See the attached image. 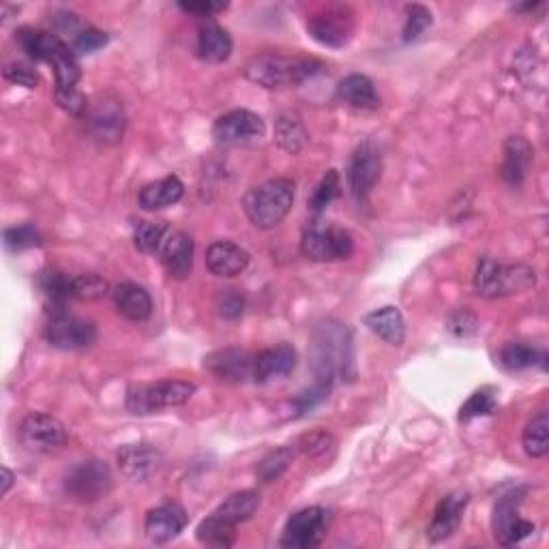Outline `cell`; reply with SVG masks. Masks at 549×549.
Instances as JSON below:
<instances>
[{
	"label": "cell",
	"instance_id": "cell-1",
	"mask_svg": "<svg viewBox=\"0 0 549 549\" xmlns=\"http://www.w3.org/2000/svg\"><path fill=\"white\" fill-rule=\"evenodd\" d=\"M322 69L324 65L318 58L266 52L251 58L243 73L249 82H254L262 88H269V91H279V88L301 86Z\"/></svg>",
	"mask_w": 549,
	"mask_h": 549
},
{
	"label": "cell",
	"instance_id": "cell-2",
	"mask_svg": "<svg viewBox=\"0 0 549 549\" xmlns=\"http://www.w3.org/2000/svg\"><path fill=\"white\" fill-rule=\"evenodd\" d=\"M294 206V183L290 178H273L247 191L243 209L247 219L260 230H273L288 217Z\"/></svg>",
	"mask_w": 549,
	"mask_h": 549
},
{
	"label": "cell",
	"instance_id": "cell-3",
	"mask_svg": "<svg viewBox=\"0 0 549 549\" xmlns=\"http://www.w3.org/2000/svg\"><path fill=\"white\" fill-rule=\"evenodd\" d=\"M537 284V275L526 264H500L492 258H481L474 271V290L483 299L522 294Z\"/></svg>",
	"mask_w": 549,
	"mask_h": 549
},
{
	"label": "cell",
	"instance_id": "cell-4",
	"mask_svg": "<svg viewBox=\"0 0 549 549\" xmlns=\"http://www.w3.org/2000/svg\"><path fill=\"white\" fill-rule=\"evenodd\" d=\"M316 378L335 382L337 376H348L352 369V339L346 324L329 320L320 324L316 333Z\"/></svg>",
	"mask_w": 549,
	"mask_h": 549
},
{
	"label": "cell",
	"instance_id": "cell-5",
	"mask_svg": "<svg viewBox=\"0 0 549 549\" xmlns=\"http://www.w3.org/2000/svg\"><path fill=\"white\" fill-rule=\"evenodd\" d=\"M196 395V384L187 380H159L151 384H138L127 391L125 408L138 417L155 414L168 408L185 406Z\"/></svg>",
	"mask_w": 549,
	"mask_h": 549
},
{
	"label": "cell",
	"instance_id": "cell-6",
	"mask_svg": "<svg viewBox=\"0 0 549 549\" xmlns=\"http://www.w3.org/2000/svg\"><path fill=\"white\" fill-rule=\"evenodd\" d=\"M303 256L314 262L348 260L354 251L352 234L337 226L311 224L301 239Z\"/></svg>",
	"mask_w": 549,
	"mask_h": 549
},
{
	"label": "cell",
	"instance_id": "cell-7",
	"mask_svg": "<svg viewBox=\"0 0 549 549\" xmlns=\"http://www.w3.org/2000/svg\"><path fill=\"white\" fill-rule=\"evenodd\" d=\"M46 339L52 348L76 352L95 344L97 326L93 320L69 314L67 309H56L46 324Z\"/></svg>",
	"mask_w": 549,
	"mask_h": 549
},
{
	"label": "cell",
	"instance_id": "cell-8",
	"mask_svg": "<svg viewBox=\"0 0 549 549\" xmlns=\"http://www.w3.org/2000/svg\"><path fill=\"white\" fill-rule=\"evenodd\" d=\"M331 515L324 507H307L296 511L281 532V547L288 549H314L322 545L329 530Z\"/></svg>",
	"mask_w": 549,
	"mask_h": 549
},
{
	"label": "cell",
	"instance_id": "cell-9",
	"mask_svg": "<svg viewBox=\"0 0 549 549\" xmlns=\"http://www.w3.org/2000/svg\"><path fill=\"white\" fill-rule=\"evenodd\" d=\"M112 470L101 459H86V462L71 468L65 479V492L78 502H97L108 496L112 489Z\"/></svg>",
	"mask_w": 549,
	"mask_h": 549
},
{
	"label": "cell",
	"instance_id": "cell-10",
	"mask_svg": "<svg viewBox=\"0 0 549 549\" xmlns=\"http://www.w3.org/2000/svg\"><path fill=\"white\" fill-rule=\"evenodd\" d=\"M352 11L344 5H329L320 11L307 22V31L311 39L318 41L320 46L326 48H344L352 39L354 33V20Z\"/></svg>",
	"mask_w": 549,
	"mask_h": 549
},
{
	"label": "cell",
	"instance_id": "cell-11",
	"mask_svg": "<svg viewBox=\"0 0 549 549\" xmlns=\"http://www.w3.org/2000/svg\"><path fill=\"white\" fill-rule=\"evenodd\" d=\"M67 440V427L52 414L31 412L20 423V442L33 453H52Z\"/></svg>",
	"mask_w": 549,
	"mask_h": 549
},
{
	"label": "cell",
	"instance_id": "cell-12",
	"mask_svg": "<svg viewBox=\"0 0 549 549\" xmlns=\"http://www.w3.org/2000/svg\"><path fill=\"white\" fill-rule=\"evenodd\" d=\"M382 174V157L378 148L372 142H363L361 146L354 148L350 155L348 170H346V181L350 194L356 200H365L372 194L376 183L380 181Z\"/></svg>",
	"mask_w": 549,
	"mask_h": 549
},
{
	"label": "cell",
	"instance_id": "cell-13",
	"mask_svg": "<svg viewBox=\"0 0 549 549\" xmlns=\"http://www.w3.org/2000/svg\"><path fill=\"white\" fill-rule=\"evenodd\" d=\"M519 504H522V492H511L498 498L494 515H492V526H494V537L502 547L517 545L534 532V524L519 515Z\"/></svg>",
	"mask_w": 549,
	"mask_h": 549
},
{
	"label": "cell",
	"instance_id": "cell-14",
	"mask_svg": "<svg viewBox=\"0 0 549 549\" xmlns=\"http://www.w3.org/2000/svg\"><path fill=\"white\" fill-rule=\"evenodd\" d=\"M266 133L262 116L251 110H232L221 114L213 125V138L219 144H245L251 140H260Z\"/></svg>",
	"mask_w": 549,
	"mask_h": 549
},
{
	"label": "cell",
	"instance_id": "cell-15",
	"mask_svg": "<svg viewBox=\"0 0 549 549\" xmlns=\"http://www.w3.org/2000/svg\"><path fill=\"white\" fill-rule=\"evenodd\" d=\"M86 123L93 136L106 144H114L123 140L125 131V110L121 101L112 97H99L97 101H91L86 112Z\"/></svg>",
	"mask_w": 549,
	"mask_h": 549
},
{
	"label": "cell",
	"instance_id": "cell-16",
	"mask_svg": "<svg viewBox=\"0 0 549 549\" xmlns=\"http://www.w3.org/2000/svg\"><path fill=\"white\" fill-rule=\"evenodd\" d=\"M116 462L127 479L142 483L159 472V468L163 466V455L159 449L153 447V444L133 442V444H123V447L118 449Z\"/></svg>",
	"mask_w": 549,
	"mask_h": 549
},
{
	"label": "cell",
	"instance_id": "cell-17",
	"mask_svg": "<svg viewBox=\"0 0 549 549\" xmlns=\"http://www.w3.org/2000/svg\"><path fill=\"white\" fill-rule=\"evenodd\" d=\"M256 354L241 348H224L204 356V367L224 382H247L254 380Z\"/></svg>",
	"mask_w": 549,
	"mask_h": 549
},
{
	"label": "cell",
	"instance_id": "cell-18",
	"mask_svg": "<svg viewBox=\"0 0 549 549\" xmlns=\"http://www.w3.org/2000/svg\"><path fill=\"white\" fill-rule=\"evenodd\" d=\"M157 256L170 277L187 279L191 275V269H194V239L183 230L170 228Z\"/></svg>",
	"mask_w": 549,
	"mask_h": 549
},
{
	"label": "cell",
	"instance_id": "cell-19",
	"mask_svg": "<svg viewBox=\"0 0 549 549\" xmlns=\"http://www.w3.org/2000/svg\"><path fill=\"white\" fill-rule=\"evenodd\" d=\"M468 502H470L468 492H451L444 496L434 511L432 524L427 528V539L432 543H440L444 539L453 537L459 524H462Z\"/></svg>",
	"mask_w": 549,
	"mask_h": 549
},
{
	"label": "cell",
	"instance_id": "cell-20",
	"mask_svg": "<svg viewBox=\"0 0 549 549\" xmlns=\"http://www.w3.org/2000/svg\"><path fill=\"white\" fill-rule=\"evenodd\" d=\"M189 522L187 511L176 502H163L146 513L144 530L153 543H168L185 530Z\"/></svg>",
	"mask_w": 549,
	"mask_h": 549
},
{
	"label": "cell",
	"instance_id": "cell-21",
	"mask_svg": "<svg viewBox=\"0 0 549 549\" xmlns=\"http://www.w3.org/2000/svg\"><path fill=\"white\" fill-rule=\"evenodd\" d=\"M296 363H299V354L290 344H279L275 348L262 350L256 354L254 361V382L264 384L277 378H286L294 372Z\"/></svg>",
	"mask_w": 549,
	"mask_h": 549
},
{
	"label": "cell",
	"instance_id": "cell-22",
	"mask_svg": "<svg viewBox=\"0 0 549 549\" xmlns=\"http://www.w3.org/2000/svg\"><path fill=\"white\" fill-rule=\"evenodd\" d=\"M232 37L213 20H202L198 26V35H196V54L200 61L211 63V65H221L226 63L232 56Z\"/></svg>",
	"mask_w": 549,
	"mask_h": 549
},
{
	"label": "cell",
	"instance_id": "cell-23",
	"mask_svg": "<svg viewBox=\"0 0 549 549\" xmlns=\"http://www.w3.org/2000/svg\"><path fill=\"white\" fill-rule=\"evenodd\" d=\"M206 269L215 277H236L249 266V254L232 241H215L206 249Z\"/></svg>",
	"mask_w": 549,
	"mask_h": 549
},
{
	"label": "cell",
	"instance_id": "cell-24",
	"mask_svg": "<svg viewBox=\"0 0 549 549\" xmlns=\"http://www.w3.org/2000/svg\"><path fill=\"white\" fill-rule=\"evenodd\" d=\"M532 159H534V151H532V144L526 138L511 136L504 140V161L500 168L502 181L511 187L522 185L528 176Z\"/></svg>",
	"mask_w": 549,
	"mask_h": 549
},
{
	"label": "cell",
	"instance_id": "cell-25",
	"mask_svg": "<svg viewBox=\"0 0 549 549\" xmlns=\"http://www.w3.org/2000/svg\"><path fill=\"white\" fill-rule=\"evenodd\" d=\"M114 307L118 314L131 322H144L151 318L153 314V299L148 294L146 288L131 284V281H125V284H118L112 292Z\"/></svg>",
	"mask_w": 549,
	"mask_h": 549
},
{
	"label": "cell",
	"instance_id": "cell-26",
	"mask_svg": "<svg viewBox=\"0 0 549 549\" xmlns=\"http://www.w3.org/2000/svg\"><path fill=\"white\" fill-rule=\"evenodd\" d=\"M337 101L346 103L356 110H376L380 108V95L376 91L374 82L363 73H350L344 80L337 84L335 91Z\"/></svg>",
	"mask_w": 549,
	"mask_h": 549
},
{
	"label": "cell",
	"instance_id": "cell-27",
	"mask_svg": "<svg viewBox=\"0 0 549 549\" xmlns=\"http://www.w3.org/2000/svg\"><path fill=\"white\" fill-rule=\"evenodd\" d=\"M185 185L178 176L170 174L166 178H159L155 183H148L140 189L138 202L144 211H161L174 206L183 200Z\"/></svg>",
	"mask_w": 549,
	"mask_h": 549
},
{
	"label": "cell",
	"instance_id": "cell-28",
	"mask_svg": "<svg viewBox=\"0 0 549 549\" xmlns=\"http://www.w3.org/2000/svg\"><path fill=\"white\" fill-rule=\"evenodd\" d=\"M363 322L369 331L387 341V344H391V346H402L406 341L404 316H402V311L393 305L369 311V314L363 318Z\"/></svg>",
	"mask_w": 549,
	"mask_h": 549
},
{
	"label": "cell",
	"instance_id": "cell-29",
	"mask_svg": "<svg viewBox=\"0 0 549 549\" xmlns=\"http://www.w3.org/2000/svg\"><path fill=\"white\" fill-rule=\"evenodd\" d=\"M258 509H260V494L254 492V489H243V492H236L221 502L213 511V515L224 519V522L230 526H239L247 522V519L254 517Z\"/></svg>",
	"mask_w": 549,
	"mask_h": 549
},
{
	"label": "cell",
	"instance_id": "cell-30",
	"mask_svg": "<svg viewBox=\"0 0 549 549\" xmlns=\"http://www.w3.org/2000/svg\"><path fill=\"white\" fill-rule=\"evenodd\" d=\"M524 451L528 457L541 459L549 453V414L545 410L537 412L524 427L522 436Z\"/></svg>",
	"mask_w": 549,
	"mask_h": 549
},
{
	"label": "cell",
	"instance_id": "cell-31",
	"mask_svg": "<svg viewBox=\"0 0 549 549\" xmlns=\"http://www.w3.org/2000/svg\"><path fill=\"white\" fill-rule=\"evenodd\" d=\"M541 359V352L530 344H524V341H511L500 352V363L509 372H524V369L539 365Z\"/></svg>",
	"mask_w": 549,
	"mask_h": 549
},
{
	"label": "cell",
	"instance_id": "cell-32",
	"mask_svg": "<svg viewBox=\"0 0 549 549\" xmlns=\"http://www.w3.org/2000/svg\"><path fill=\"white\" fill-rule=\"evenodd\" d=\"M196 537L200 543L211 545V547H232L236 541V526L226 524L224 519H219L217 515L211 513L198 526Z\"/></svg>",
	"mask_w": 549,
	"mask_h": 549
},
{
	"label": "cell",
	"instance_id": "cell-33",
	"mask_svg": "<svg viewBox=\"0 0 549 549\" xmlns=\"http://www.w3.org/2000/svg\"><path fill=\"white\" fill-rule=\"evenodd\" d=\"M170 232V226L163 224V221H138L136 228H133V245L142 254H155Z\"/></svg>",
	"mask_w": 549,
	"mask_h": 549
},
{
	"label": "cell",
	"instance_id": "cell-34",
	"mask_svg": "<svg viewBox=\"0 0 549 549\" xmlns=\"http://www.w3.org/2000/svg\"><path fill=\"white\" fill-rule=\"evenodd\" d=\"M275 140L281 148H284V151L299 153L307 140V133L303 129V123L299 121V116L294 114L279 116V121L275 125Z\"/></svg>",
	"mask_w": 549,
	"mask_h": 549
},
{
	"label": "cell",
	"instance_id": "cell-35",
	"mask_svg": "<svg viewBox=\"0 0 549 549\" xmlns=\"http://www.w3.org/2000/svg\"><path fill=\"white\" fill-rule=\"evenodd\" d=\"M339 191H341V176L337 170H329L320 178L316 189L311 191L309 202H307L309 211L316 215L324 213L333 204V200L339 196Z\"/></svg>",
	"mask_w": 549,
	"mask_h": 549
},
{
	"label": "cell",
	"instance_id": "cell-36",
	"mask_svg": "<svg viewBox=\"0 0 549 549\" xmlns=\"http://www.w3.org/2000/svg\"><path fill=\"white\" fill-rule=\"evenodd\" d=\"M294 455H296V451L292 447H279V449H275L271 453H266L260 459V464L256 468L258 479L262 483L277 481L281 477V474H284L290 468Z\"/></svg>",
	"mask_w": 549,
	"mask_h": 549
},
{
	"label": "cell",
	"instance_id": "cell-37",
	"mask_svg": "<svg viewBox=\"0 0 549 549\" xmlns=\"http://www.w3.org/2000/svg\"><path fill=\"white\" fill-rule=\"evenodd\" d=\"M296 453H301L309 459H329L335 453V438L329 432H309L303 434L292 447Z\"/></svg>",
	"mask_w": 549,
	"mask_h": 549
},
{
	"label": "cell",
	"instance_id": "cell-38",
	"mask_svg": "<svg viewBox=\"0 0 549 549\" xmlns=\"http://www.w3.org/2000/svg\"><path fill=\"white\" fill-rule=\"evenodd\" d=\"M108 292V281L97 273L71 275V301H97Z\"/></svg>",
	"mask_w": 549,
	"mask_h": 549
},
{
	"label": "cell",
	"instance_id": "cell-39",
	"mask_svg": "<svg viewBox=\"0 0 549 549\" xmlns=\"http://www.w3.org/2000/svg\"><path fill=\"white\" fill-rule=\"evenodd\" d=\"M498 408L496 395L492 389H481L468 397V402L459 408V421H472L479 417H489Z\"/></svg>",
	"mask_w": 549,
	"mask_h": 549
},
{
	"label": "cell",
	"instance_id": "cell-40",
	"mask_svg": "<svg viewBox=\"0 0 549 549\" xmlns=\"http://www.w3.org/2000/svg\"><path fill=\"white\" fill-rule=\"evenodd\" d=\"M43 245V236L33 224H22L5 230V247L9 251H24Z\"/></svg>",
	"mask_w": 549,
	"mask_h": 549
},
{
	"label": "cell",
	"instance_id": "cell-41",
	"mask_svg": "<svg viewBox=\"0 0 549 549\" xmlns=\"http://www.w3.org/2000/svg\"><path fill=\"white\" fill-rule=\"evenodd\" d=\"M331 387H333V382H331V380L316 378L314 387L307 389L305 393H301L299 397L294 399V412H296V417H303V414L311 412L318 404H322L324 399L329 397Z\"/></svg>",
	"mask_w": 549,
	"mask_h": 549
},
{
	"label": "cell",
	"instance_id": "cell-42",
	"mask_svg": "<svg viewBox=\"0 0 549 549\" xmlns=\"http://www.w3.org/2000/svg\"><path fill=\"white\" fill-rule=\"evenodd\" d=\"M432 11L423 5H408L406 7V24H404V41L410 43L419 39L429 26H432Z\"/></svg>",
	"mask_w": 549,
	"mask_h": 549
},
{
	"label": "cell",
	"instance_id": "cell-43",
	"mask_svg": "<svg viewBox=\"0 0 549 549\" xmlns=\"http://www.w3.org/2000/svg\"><path fill=\"white\" fill-rule=\"evenodd\" d=\"M108 41H110L108 33L99 31V28H82V31L71 39V50L76 52V56L93 54L106 46Z\"/></svg>",
	"mask_w": 549,
	"mask_h": 549
},
{
	"label": "cell",
	"instance_id": "cell-44",
	"mask_svg": "<svg viewBox=\"0 0 549 549\" xmlns=\"http://www.w3.org/2000/svg\"><path fill=\"white\" fill-rule=\"evenodd\" d=\"M3 76L7 82L24 86V88H37L41 84L39 71L33 65L22 63V61H13V63L5 65Z\"/></svg>",
	"mask_w": 549,
	"mask_h": 549
},
{
	"label": "cell",
	"instance_id": "cell-45",
	"mask_svg": "<svg viewBox=\"0 0 549 549\" xmlns=\"http://www.w3.org/2000/svg\"><path fill=\"white\" fill-rule=\"evenodd\" d=\"M219 316L226 320H239L245 311V299L236 290H224L217 299Z\"/></svg>",
	"mask_w": 549,
	"mask_h": 549
},
{
	"label": "cell",
	"instance_id": "cell-46",
	"mask_svg": "<svg viewBox=\"0 0 549 549\" xmlns=\"http://www.w3.org/2000/svg\"><path fill=\"white\" fill-rule=\"evenodd\" d=\"M80 24H82V20H80L78 13L67 11V9L54 11V16H52V26H54V31H56L58 37H61V35L76 37L82 31Z\"/></svg>",
	"mask_w": 549,
	"mask_h": 549
},
{
	"label": "cell",
	"instance_id": "cell-47",
	"mask_svg": "<svg viewBox=\"0 0 549 549\" xmlns=\"http://www.w3.org/2000/svg\"><path fill=\"white\" fill-rule=\"evenodd\" d=\"M449 329L457 337H468V335H472L474 331H477V316H474L472 311H468L466 307L459 309V311H455V314L451 316Z\"/></svg>",
	"mask_w": 549,
	"mask_h": 549
},
{
	"label": "cell",
	"instance_id": "cell-48",
	"mask_svg": "<svg viewBox=\"0 0 549 549\" xmlns=\"http://www.w3.org/2000/svg\"><path fill=\"white\" fill-rule=\"evenodd\" d=\"M178 9H183L191 16H198L202 20H211L215 13L228 9V3H211V0H198V3H178Z\"/></svg>",
	"mask_w": 549,
	"mask_h": 549
},
{
	"label": "cell",
	"instance_id": "cell-49",
	"mask_svg": "<svg viewBox=\"0 0 549 549\" xmlns=\"http://www.w3.org/2000/svg\"><path fill=\"white\" fill-rule=\"evenodd\" d=\"M13 481H16V474H13V472L5 466V468H3V489H0V494L7 496V494H9V489H11V485H13Z\"/></svg>",
	"mask_w": 549,
	"mask_h": 549
}]
</instances>
